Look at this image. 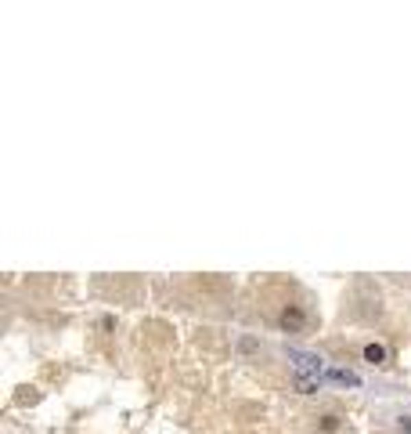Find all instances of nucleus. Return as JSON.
Returning a JSON list of instances; mask_svg holds the SVG:
<instances>
[{"mask_svg": "<svg viewBox=\"0 0 411 434\" xmlns=\"http://www.w3.org/2000/svg\"><path fill=\"white\" fill-rule=\"evenodd\" d=\"M296 376H310V373H321V358L318 355H307V351H289Z\"/></svg>", "mask_w": 411, "mask_h": 434, "instance_id": "f257e3e1", "label": "nucleus"}, {"mask_svg": "<svg viewBox=\"0 0 411 434\" xmlns=\"http://www.w3.org/2000/svg\"><path fill=\"white\" fill-rule=\"evenodd\" d=\"M292 384H296V391H300V395H314V391L325 384V376H321V373H310V376H296Z\"/></svg>", "mask_w": 411, "mask_h": 434, "instance_id": "f03ea898", "label": "nucleus"}, {"mask_svg": "<svg viewBox=\"0 0 411 434\" xmlns=\"http://www.w3.org/2000/svg\"><path fill=\"white\" fill-rule=\"evenodd\" d=\"M329 376H332L336 384H343V387H357V384H361V380H357V373H350V369H332Z\"/></svg>", "mask_w": 411, "mask_h": 434, "instance_id": "7ed1b4c3", "label": "nucleus"}, {"mask_svg": "<svg viewBox=\"0 0 411 434\" xmlns=\"http://www.w3.org/2000/svg\"><path fill=\"white\" fill-rule=\"evenodd\" d=\"M364 358L379 366V362H386V347H382V344H368V347H364Z\"/></svg>", "mask_w": 411, "mask_h": 434, "instance_id": "20e7f679", "label": "nucleus"}, {"mask_svg": "<svg viewBox=\"0 0 411 434\" xmlns=\"http://www.w3.org/2000/svg\"><path fill=\"white\" fill-rule=\"evenodd\" d=\"M281 322H285V326H300V322H303V315L292 307V312H285V318H281Z\"/></svg>", "mask_w": 411, "mask_h": 434, "instance_id": "39448f33", "label": "nucleus"}]
</instances>
